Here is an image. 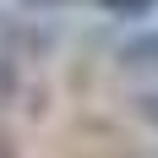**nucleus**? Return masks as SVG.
Instances as JSON below:
<instances>
[{
	"instance_id": "1",
	"label": "nucleus",
	"mask_w": 158,
	"mask_h": 158,
	"mask_svg": "<svg viewBox=\"0 0 158 158\" xmlns=\"http://www.w3.org/2000/svg\"><path fill=\"white\" fill-rule=\"evenodd\" d=\"M126 60H131V65H158V33H153V38H142V44H131Z\"/></svg>"
},
{
	"instance_id": "2",
	"label": "nucleus",
	"mask_w": 158,
	"mask_h": 158,
	"mask_svg": "<svg viewBox=\"0 0 158 158\" xmlns=\"http://www.w3.org/2000/svg\"><path fill=\"white\" fill-rule=\"evenodd\" d=\"M104 11H114V16H142V11H153L158 0H98Z\"/></svg>"
},
{
	"instance_id": "3",
	"label": "nucleus",
	"mask_w": 158,
	"mask_h": 158,
	"mask_svg": "<svg viewBox=\"0 0 158 158\" xmlns=\"http://www.w3.org/2000/svg\"><path fill=\"white\" fill-rule=\"evenodd\" d=\"M142 120H153V126H158V93H147V98H142Z\"/></svg>"
},
{
	"instance_id": "4",
	"label": "nucleus",
	"mask_w": 158,
	"mask_h": 158,
	"mask_svg": "<svg viewBox=\"0 0 158 158\" xmlns=\"http://www.w3.org/2000/svg\"><path fill=\"white\" fill-rule=\"evenodd\" d=\"M0 158H11V147H6V136H0Z\"/></svg>"
}]
</instances>
